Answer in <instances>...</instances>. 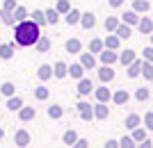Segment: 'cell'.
<instances>
[{"mask_svg": "<svg viewBox=\"0 0 153 148\" xmlns=\"http://www.w3.org/2000/svg\"><path fill=\"white\" fill-rule=\"evenodd\" d=\"M80 9H76V7H71L69 14H64V21H66V25H80Z\"/></svg>", "mask_w": 153, "mask_h": 148, "instance_id": "obj_11", "label": "cell"}, {"mask_svg": "<svg viewBox=\"0 0 153 148\" xmlns=\"http://www.w3.org/2000/svg\"><path fill=\"white\" fill-rule=\"evenodd\" d=\"M121 21L126 23V25H137V23H140V14L130 9V12H126V14L121 16Z\"/></svg>", "mask_w": 153, "mask_h": 148, "instance_id": "obj_27", "label": "cell"}, {"mask_svg": "<svg viewBox=\"0 0 153 148\" xmlns=\"http://www.w3.org/2000/svg\"><path fill=\"white\" fill-rule=\"evenodd\" d=\"M114 34L123 41V39H128L130 34H133V30H130V25H126V23H119V27L114 30Z\"/></svg>", "mask_w": 153, "mask_h": 148, "instance_id": "obj_32", "label": "cell"}, {"mask_svg": "<svg viewBox=\"0 0 153 148\" xmlns=\"http://www.w3.org/2000/svg\"><path fill=\"white\" fill-rule=\"evenodd\" d=\"M30 21H34L39 27H44L46 25V16H44V9H34V12L30 14Z\"/></svg>", "mask_w": 153, "mask_h": 148, "instance_id": "obj_34", "label": "cell"}, {"mask_svg": "<svg viewBox=\"0 0 153 148\" xmlns=\"http://www.w3.org/2000/svg\"><path fill=\"white\" fill-rule=\"evenodd\" d=\"M0 94H2L5 98L16 96V87H14V82H2V84H0Z\"/></svg>", "mask_w": 153, "mask_h": 148, "instance_id": "obj_28", "label": "cell"}, {"mask_svg": "<svg viewBox=\"0 0 153 148\" xmlns=\"http://www.w3.org/2000/svg\"><path fill=\"white\" fill-rule=\"evenodd\" d=\"M76 110H78V116H80L82 121H91V119H94V107H91L87 100H80V103L76 105Z\"/></svg>", "mask_w": 153, "mask_h": 148, "instance_id": "obj_3", "label": "cell"}, {"mask_svg": "<svg viewBox=\"0 0 153 148\" xmlns=\"http://www.w3.org/2000/svg\"><path fill=\"white\" fill-rule=\"evenodd\" d=\"M34 50H37V52H48V50H51V39L46 37V34H41L39 41L34 43Z\"/></svg>", "mask_w": 153, "mask_h": 148, "instance_id": "obj_20", "label": "cell"}, {"mask_svg": "<svg viewBox=\"0 0 153 148\" xmlns=\"http://www.w3.org/2000/svg\"><path fill=\"white\" fill-rule=\"evenodd\" d=\"M71 148H89V141H87V139H80V137H78V141L73 144Z\"/></svg>", "mask_w": 153, "mask_h": 148, "instance_id": "obj_47", "label": "cell"}, {"mask_svg": "<svg viewBox=\"0 0 153 148\" xmlns=\"http://www.w3.org/2000/svg\"><path fill=\"white\" fill-rule=\"evenodd\" d=\"M105 46H103V39H91L89 41V52H101Z\"/></svg>", "mask_w": 153, "mask_h": 148, "instance_id": "obj_42", "label": "cell"}, {"mask_svg": "<svg viewBox=\"0 0 153 148\" xmlns=\"http://www.w3.org/2000/svg\"><path fill=\"white\" fill-rule=\"evenodd\" d=\"M135 98H137L140 103L149 100V89H144V87H142V89H137V91H135Z\"/></svg>", "mask_w": 153, "mask_h": 148, "instance_id": "obj_44", "label": "cell"}, {"mask_svg": "<svg viewBox=\"0 0 153 148\" xmlns=\"http://www.w3.org/2000/svg\"><path fill=\"white\" fill-rule=\"evenodd\" d=\"M2 139H5V130L0 128V141H2Z\"/></svg>", "mask_w": 153, "mask_h": 148, "instance_id": "obj_51", "label": "cell"}, {"mask_svg": "<svg viewBox=\"0 0 153 148\" xmlns=\"http://www.w3.org/2000/svg\"><path fill=\"white\" fill-rule=\"evenodd\" d=\"M144 128L153 130V112H146V114H144Z\"/></svg>", "mask_w": 153, "mask_h": 148, "instance_id": "obj_45", "label": "cell"}, {"mask_svg": "<svg viewBox=\"0 0 153 148\" xmlns=\"http://www.w3.org/2000/svg\"><path fill=\"white\" fill-rule=\"evenodd\" d=\"M0 25H2V21H0Z\"/></svg>", "mask_w": 153, "mask_h": 148, "instance_id": "obj_53", "label": "cell"}, {"mask_svg": "<svg viewBox=\"0 0 153 148\" xmlns=\"http://www.w3.org/2000/svg\"><path fill=\"white\" fill-rule=\"evenodd\" d=\"M21 107H23V98H21V96L7 98V110H9V112H19Z\"/></svg>", "mask_w": 153, "mask_h": 148, "instance_id": "obj_24", "label": "cell"}, {"mask_svg": "<svg viewBox=\"0 0 153 148\" xmlns=\"http://www.w3.org/2000/svg\"><path fill=\"white\" fill-rule=\"evenodd\" d=\"M0 21H2V25H16V18H14L12 12H5V9H0Z\"/></svg>", "mask_w": 153, "mask_h": 148, "instance_id": "obj_35", "label": "cell"}, {"mask_svg": "<svg viewBox=\"0 0 153 148\" xmlns=\"http://www.w3.org/2000/svg\"><path fill=\"white\" fill-rule=\"evenodd\" d=\"M80 25H82L85 30H91V27L96 25V16L91 12H82L80 14Z\"/></svg>", "mask_w": 153, "mask_h": 148, "instance_id": "obj_14", "label": "cell"}, {"mask_svg": "<svg viewBox=\"0 0 153 148\" xmlns=\"http://www.w3.org/2000/svg\"><path fill=\"white\" fill-rule=\"evenodd\" d=\"M130 137H133V139H135L137 144H140V141H144V139H146V128H135Z\"/></svg>", "mask_w": 153, "mask_h": 148, "instance_id": "obj_40", "label": "cell"}, {"mask_svg": "<svg viewBox=\"0 0 153 148\" xmlns=\"http://www.w3.org/2000/svg\"><path fill=\"white\" fill-rule=\"evenodd\" d=\"M91 91H94V84H91V80L89 77H82V80H78V94L80 96H89Z\"/></svg>", "mask_w": 153, "mask_h": 148, "instance_id": "obj_8", "label": "cell"}, {"mask_svg": "<svg viewBox=\"0 0 153 148\" xmlns=\"http://www.w3.org/2000/svg\"><path fill=\"white\" fill-rule=\"evenodd\" d=\"M14 52H16V43H0V59H12L14 57Z\"/></svg>", "mask_w": 153, "mask_h": 148, "instance_id": "obj_10", "label": "cell"}, {"mask_svg": "<svg viewBox=\"0 0 153 148\" xmlns=\"http://www.w3.org/2000/svg\"><path fill=\"white\" fill-rule=\"evenodd\" d=\"M69 9H71V2H69V0H57V2H55V12H57L59 16L69 14Z\"/></svg>", "mask_w": 153, "mask_h": 148, "instance_id": "obj_36", "label": "cell"}, {"mask_svg": "<svg viewBox=\"0 0 153 148\" xmlns=\"http://www.w3.org/2000/svg\"><path fill=\"white\" fill-rule=\"evenodd\" d=\"M151 46H153V32H151Z\"/></svg>", "mask_w": 153, "mask_h": 148, "instance_id": "obj_52", "label": "cell"}, {"mask_svg": "<svg viewBox=\"0 0 153 148\" xmlns=\"http://www.w3.org/2000/svg\"><path fill=\"white\" fill-rule=\"evenodd\" d=\"M44 16H46V25H57L59 14L55 12V7H48V9H44Z\"/></svg>", "mask_w": 153, "mask_h": 148, "instance_id": "obj_19", "label": "cell"}, {"mask_svg": "<svg viewBox=\"0 0 153 148\" xmlns=\"http://www.w3.org/2000/svg\"><path fill=\"white\" fill-rule=\"evenodd\" d=\"M12 14H14V18H16V23H21V21H27V18H30V12H27L23 5H19Z\"/></svg>", "mask_w": 153, "mask_h": 148, "instance_id": "obj_30", "label": "cell"}, {"mask_svg": "<svg viewBox=\"0 0 153 148\" xmlns=\"http://www.w3.org/2000/svg\"><path fill=\"white\" fill-rule=\"evenodd\" d=\"M105 148H119V141H117V139H108V141H105Z\"/></svg>", "mask_w": 153, "mask_h": 148, "instance_id": "obj_48", "label": "cell"}, {"mask_svg": "<svg viewBox=\"0 0 153 148\" xmlns=\"http://www.w3.org/2000/svg\"><path fill=\"white\" fill-rule=\"evenodd\" d=\"M62 141L66 144V146H73V144L78 141V132H76V130H66L64 137H62Z\"/></svg>", "mask_w": 153, "mask_h": 148, "instance_id": "obj_37", "label": "cell"}, {"mask_svg": "<svg viewBox=\"0 0 153 148\" xmlns=\"http://www.w3.org/2000/svg\"><path fill=\"white\" fill-rule=\"evenodd\" d=\"M98 80H101L103 84H108L114 80V71H112V66H101L98 68Z\"/></svg>", "mask_w": 153, "mask_h": 148, "instance_id": "obj_13", "label": "cell"}, {"mask_svg": "<svg viewBox=\"0 0 153 148\" xmlns=\"http://www.w3.org/2000/svg\"><path fill=\"white\" fill-rule=\"evenodd\" d=\"M98 59H101V64H103V66H112V64H117V62H119V52L103 48V50L98 52Z\"/></svg>", "mask_w": 153, "mask_h": 148, "instance_id": "obj_2", "label": "cell"}, {"mask_svg": "<svg viewBox=\"0 0 153 148\" xmlns=\"http://www.w3.org/2000/svg\"><path fill=\"white\" fill-rule=\"evenodd\" d=\"M34 114H37V110H34V107H25V105H23V107L19 110V119H21L23 123L32 121V119H34Z\"/></svg>", "mask_w": 153, "mask_h": 148, "instance_id": "obj_18", "label": "cell"}, {"mask_svg": "<svg viewBox=\"0 0 153 148\" xmlns=\"http://www.w3.org/2000/svg\"><path fill=\"white\" fill-rule=\"evenodd\" d=\"M142 59H144V62H151V64H153V46L144 48V57H142Z\"/></svg>", "mask_w": 153, "mask_h": 148, "instance_id": "obj_46", "label": "cell"}, {"mask_svg": "<svg viewBox=\"0 0 153 148\" xmlns=\"http://www.w3.org/2000/svg\"><path fill=\"white\" fill-rule=\"evenodd\" d=\"M41 37V27L34 23V21H21L14 25V43L16 46H23V48H30L34 46Z\"/></svg>", "mask_w": 153, "mask_h": 148, "instance_id": "obj_1", "label": "cell"}, {"mask_svg": "<svg viewBox=\"0 0 153 148\" xmlns=\"http://www.w3.org/2000/svg\"><path fill=\"white\" fill-rule=\"evenodd\" d=\"M128 100H130V96H128L126 89H119V91L112 94V103H117V105H126Z\"/></svg>", "mask_w": 153, "mask_h": 148, "instance_id": "obj_22", "label": "cell"}, {"mask_svg": "<svg viewBox=\"0 0 153 148\" xmlns=\"http://www.w3.org/2000/svg\"><path fill=\"white\" fill-rule=\"evenodd\" d=\"M69 75V64L66 62H55L53 64V77H57V80H62V77Z\"/></svg>", "mask_w": 153, "mask_h": 148, "instance_id": "obj_6", "label": "cell"}, {"mask_svg": "<svg viewBox=\"0 0 153 148\" xmlns=\"http://www.w3.org/2000/svg\"><path fill=\"white\" fill-rule=\"evenodd\" d=\"M137 148H153V141L144 139V141H140V144H137Z\"/></svg>", "mask_w": 153, "mask_h": 148, "instance_id": "obj_49", "label": "cell"}, {"mask_svg": "<svg viewBox=\"0 0 153 148\" xmlns=\"http://www.w3.org/2000/svg\"><path fill=\"white\" fill-rule=\"evenodd\" d=\"M94 96H96V100H98V103H110V100H112V91L103 84V87L94 89Z\"/></svg>", "mask_w": 153, "mask_h": 148, "instance_id": "obj_9", "label": "cell"}, {"mask_svg": "<svg viewBox=\"0 0 153 148\" xmlns=\"http://www.w3.org/2000/svg\"><path fill=\"white\" fill-rule=\"evenodd\" d=\"M16 7H19L16 0H0V9H5V12H14Z\"/></svg>", "mask_w": 153, "mask_h": 148, "instance_id": "obj_41", "label": "cell"}, {"mask_svg": "<svg viewBox=\"0 0 153 148\" xmlns=\"http://www.w3.org/2000/svg\"><path fill=\"white\" fill-rule=\"evenodd\" d=\"M14 144L19 148H25L27 144H30V132H27V130H16V132H14Z\"/></svg>", "mask_w": 153, "mask_h": 148, "instance_id": "obj_5", "label": "cell"}, {"mask_svg": "<svg viewBox=\"0 0 153 148\" xmlns=\"http://www.w3.org/2000/svg\"><path fill=\"white\" fill-rule=\"evenodd\" d=\"M149 9H151V2H149V0H133V12L146 14Z\"/></svg>", "mask_w": 153, "mask_h": 148, "instance_id": "obj_25", "label": "cell"}, {"mask_svg": "<svg viewBox=\"0 0 153 148\" xmlns=\"http://www.w3.org/2000/svg\"><path fill=\"white\" fill-rule=\"evenodd\" d=\"M151 82H153V77H151Z\"/></svg>", "mask_w": 153, "mask_h": 148, "instance_id": "obj_54", "label": "cell"}, {"mask_svg": "<svg viewBox=\"0 0 153 148\" xmlns=\"http://www.w3.org/2000/svg\"><path fill=\"white\" fill-rule=\"evenodd\" d=\"M140 75H144V80H151V77H153V64H151V62H142Z\"/></svg>", "mask_w": 153, "mask_h": 148, "instance_id": "obj_38", "label": "cell"}, {"mask_svg": "<svg viewBox=\"0 0 153 148\" xmlns=\"http://www.w3.org/2000/svg\"><path fill=\"white\" fill-rule=\"evenodd\" d=\"M142 125V116L140 114H128L126 116V128L128 130H135V128H140Z\"/></svg>", "mask_w": 153, "mask_h": 148, "instance_id": "obj_26", "label": "cell"}, {"mask_svg": "<svg viewBox=\"0 0 153 148\" xmlns=\"http://www.w3.org/2000/svg\"><path fill=\"white\" fill-rule=\"evenodd\" d=\"M110 2V7H121L123 5V0H108Z\"/></svg>", "mask_w": 153, "mask_h": 148, "instance_id": "obj_50", "label": "cell"}, {"mask_svg": "<svg viewBox=\"0 0 153 148\" xmlns=\"http://www.w3.org/2000/svg\"><path fill=\"white\" fill-rule=\"evenodd\" d=\"M37 77L41 80V82H48V80L53 77V66L51 64H41L37 68Z\"/></svg>", "mask_w": 153, "mask_h": 148, "instance_id": "obj_15", "label": "cell"}, {"mask_svg": "<svg viewBox=\"0 0 153 148\" xmlns=\"http://www.w3.org/2000/svg\"><path fill=\"white\" fill-rule=\"evenodd\" d=\"M108 116H110L108 103H96V105H94V119H98V121H105Z\"/></svg>", "mask_w": 153, "mask_h": 148, "instance_id": "obj_7", "label": "cell"}, {"mask_svg": "<svg viewBox=\"0 0 153 148\" xmlns=\"http://www.w3.org/2000/svg\"><path fill=\"white\" fill-rule=\"evenodd\" d=\"M48 96H51V89H48V87H44V84L34 89V98H37L39 103H44V100H48Z\"/></svg>", "mask_w": 153, "mask_h": 148, "instance_id": "obj_33", "label": "cell"}, {"mask_svg": "<svg viewBox=\"0 0 153 148\" xmlns=\"http://www.w3.org/2000/svg\"><path fill=\"white\" fill-rule=\"evenodd\" d=\"M142 62H144V59H135L133 64H128V77H137L140 75V71H142Z\"/></svg>", "mask_w": 153, "mask_h": 148, "instance_id": "obj_29", "label": "cell"}, {"mask_svg": "<svg viewBox=\"0 0 153 148\" xmlns=\"http://www.w3.org/2000/svg\"><path fill=\"white\" fill-rule=\"evenodd\" d=\"M117 27H119V18H117V16H108V18H105V30H108V32H114Z\"/></svg>", "mask_w": 153, "mask_h": 148, "instance_id": "obj_39", "label": "cell"}, {"mask_svg": "<svg viewBox=\"0 0 153 148\" xmlns=\"http://www.w3.org/2000/svg\"><path fill=\"white\" fill-rule=\"evenodd\" d=\"M135 59H137V52H135V50H123V52H119V62H121L123 66L133 64Z\"/></svg>", "mask_w": 153, "mask_h": 148, "instance_id": "obj_21", "label": "cell"}, {"mask_svg": "<svg viewBox=\"0 0 153 148\" xmlns=\"http://www.w3.org/2000/svg\"><path fill=\"white\" fill-rule=\"evenodd\" d=\"M137 30H140L142 34H151V32H153V21L146 18V16H144V18H140V23H137Z\"/></svg>", "mask_w": 153, "mask_h": 148, "instance_id": "obj_23", "label": "cell"}, {"mask_svg": "<svg viewBox=\"0 0 153 148\" xmlns=\"http://www.w3.org/2000/svg\"><path fill=\"white\" fill-rule=\"evenodd\" d=\"M69 75L73 77V80H82V77H85V66L80 64V62L71 64V66H69Z\"/></svg>", "mask_w": 153, "mask_h": 148, "instance_id": "obj_16", "label": "cell"}, {"mask_svg": "<svg viewBox=\"0 0 153 148\" xmlns=\"http://www.w3.org/2000/svg\"><path fill=\"white\" fill-rule=\"evenodd\" d=\"M62 116H64V107L62 105H51V107H48V119L57 121V119H62Z\"/></svg>", "mask_w": 153, "mask_h": 148, "instance_id": "obj_31", "label": "cell"}, {"mask_svg": "<svg viewBox=\"0 0 153 148\" xmlns=\"http://www.w3.org/2000/svg\"><path fill=\"white\" fill-rule=\"evenodd\" d=\"M64 48H66V52H71V55H80L82 43H80V39H69V41L64 43Z\"/></svg>", "mask_w": 153, "mask_h": 148, "instance_id": "obj_17", "label": "cell"}, {"mask_svg": "<svg viewBox=\"0 0 153 148\" xmlns=\"http://www.w3.org/2000/svg\"><path fill=\"white\" fill-rule=\"evenodd\" d=\"M80 64L85 66V71H94V68H96L94 52H80Z\"/></svg>", "mask_w": 153, "mask_h": 148, "instance_id": "obj_4", "label": "cell"}, {"mask_svg": "<svg viewBox=\"0 0 153 148\" xmlns=\"http://www.w3.org/2000/svg\"><path fill=\"white\" fill-rule=\"evenodd\" d=\"M119 148H137V141H135L133 137H123L121 141H119Z\"/></svg>", "mask_w": 153, "mask_h": 148, "instance_id": "obj_43", "label": "cell"}, {"mask_svg": "<svg viewBox=\"0 0 153 148\" xmlns=\"http://www.w3.org/2000/svg\"><path fill=\"white\" fill-rule=\"evenodd\" d=\"M103 46H105L108 50H119V46H121V39H119L114 32H112V34H108V37L103 39Z\"/></svg>", "mask_w": 153, "mask_h": 148, "instance_id": "obj_12", "label": "cell"}]
</instances>
